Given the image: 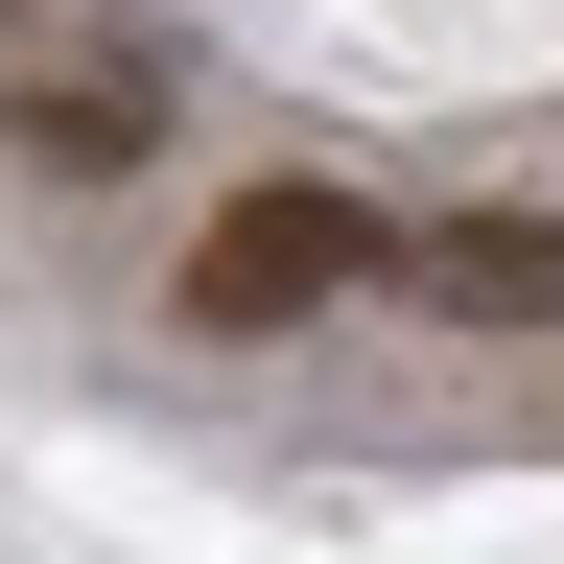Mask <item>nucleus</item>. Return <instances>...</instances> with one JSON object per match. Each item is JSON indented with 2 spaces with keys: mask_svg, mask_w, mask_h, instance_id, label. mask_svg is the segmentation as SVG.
<instances>
[{
  "mask_svg": "<svg viewBox=\"0 0 564 564\" xmlns=\"http://www.w3.org/2000/svg\"><path fill=\"white\" fill-rule=\"evenodd\" d=\"M352 282H377V212L282 165V188H236V212L188 236V282H165V306H188L212 352H259V329H306V306H352Z\"/></svg>",
  "mask_w": 564,
  "mask_h": 564,
  "instance_id": "1",
  "label": "nucleus"
},
{
  "mask_svg": "<svg viewBox=\"0 0 564 564\" xmlns=\"http://www.w3.org/2000/svg\"><path fill=\"white\" fill-rule=\"evenodd\" d=\"M188 118V70H165V24H47L24 70H0V141H24L47 188H118L141 141Z\"/></svg>",
  "mask_w": 564,
  "mask_h": 564,
  "instance_id": "2",
  "label": "nucleus"
},
{
  "mask_svg": "<svg viewBox=\"0 0 564 564\" xmlns=\"http://www.w3.org/2000/svg\"><path fill=\"white\" fill-rule=\"evenodd\" d=\"M400 306H447V329H564V212H447V236L400 259Z\"/></svg>",
  "mask_w": 564,
  "mask_h": 564,
  "instance_id": "3",
  "label": "nucleus"
},
{
  "mask_svg": "<svg viewBox=\"0 0 564 564\" xmlns=\"http://www.w3.org/2000/svg\"><path fill=\"white\" fill-rule=\"evenodd\" d=\"M47 24H70V0H0V70H24V47H47Z\"/></svg>",
  "mask_w": 564,
  "mask_h": 564,
  "instance_id": "4",
  "label": "nucleus"
}]
</instances>
